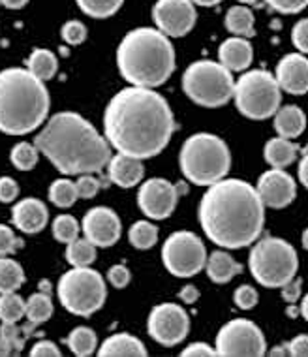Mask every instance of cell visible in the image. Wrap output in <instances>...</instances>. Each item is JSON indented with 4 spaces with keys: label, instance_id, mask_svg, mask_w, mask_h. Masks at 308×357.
Segmentation results:
<instances>
[{
    "label": "cell",
    "instance_id": "6da1fadb",
    "mask_svg": "<svg viewBox=\"0 0 308 357\" xmlns=\"http://www.w3.org/2000/svg\"><path fill=\"white\" fill-rule=\"evenodd\" d=\"M175 132L171 105L160 93L130 85L104 111V136L117 153L153 158L169 145Z\"/></svg>",
    "mask_w": 308,
    "mask_h": 357
},
{
    "label": "cell",
    "instance_id": "7a4b0ae2",
    "mask_svg": "<svg viewBox=\"0 0 308 357\" xmlns=\"http://www.w3.org/2000/svg\"><path fill=\"white\" fill-rule=\"evenodd\" d=\"M197 218L215 245L237 250L259 239L265 222V205L256 186L226 177L207 188L199 202Z\"/></svg>",
    "mask_w": 308,
    "mask_h": 357
},
{
    "label": "cell",
    "instance_id": "3957f363",
    "mask_svg": "<svg viewBox=\"0 0 308 357\" xmlns=\"http://www.w3.org/2000/svg\"><path fill=\"white\" fill-rule=\"evenodd\" d=\"M34 145L62 175L100 173L111 160V145L105 136L74 111L53 115Z\"/></svg>",
    "mask_w": 308,
    "mask_h": 357
},
{
    "label": "cell",
    "instance_id": "277c9868",
    "mask_svg": "<svg viewBox=\"0 0 308 357\" xmlns=\"http://www.w3.org/2000/svg\"><path fill=\"white\" fill-rule=\"evenodd\" d=\"M118 72L130 85L156 89L175 72V50L169 36L156 26L130 31L117 47Z\"/></svg>",
    "mask_w": 308,
    "mask_h": 357
},
{
    "label": "cell",
    "instance_id": "5b68a950",
    "mask_svg": "<svg viewBox=\"0 0 308 357\" xmlns=\"http://www.w3.org/2000/svg\"><path fill=\"white\" fill-rule=\"evenodd\" d=\"M51 98L45 81L25 68L0 72V132L8 136H26L40 128Z\"/></svg>",
    "mask_w": 308,
    "mask_h": 357
},
{
    "label": "cell",
    "instance_id": "8992f818",
    "mask_svg": "<svg viewBox=\"0 0 308 357\" xmlns=\"http://www.w3.org/2000/svg\"><path fill=\"white\" fill-rule=\"evenodd\" d=\"M179 166L185 178L192 185L210 186L228 177L231 153L222 137L199 132L183 143Z\"/></svg>",
    "mask_w": 308,
    "mask_h": 357
},
{
    "label": "cell",
    "instance_id": "52a82bcc",
    "mask_svg": "<svg viewBox=\"0 0 308 357\" xmlns=\"http://www.w3.org/2000/svg\"><path fill=\"white\" fill-rule=\"evenodd\" d=\"M248 267L254 280L263 288H282L295 278L299 258L295 248L280 237H263L254 243Z\"/></svg>",
    "mask_w": 308,
    "mask_h": 357
},
{
    "label": "cell",
    "instance_id": "ba28073f",
    "mask_svg": "<svg viewBox=\"0 0 308 357\" xmlns=\"http://www.w3.org/2000/svg\"><path fill=\"white\" fill-rule=\"evenodd\" d=\"M235 79L222 62L196 61L185 70L183 91L194 104L201 107H222L233 98Z\"/></svg>",
    "mask_w": 308,
    "mask_h": 357
},
{
    "label": "cell",
    "instance_id": "9c48e42d",
    "mask_svg": "<svg viewBox=\"0 0 308 357\" xmlns=\"http://www.w3.org/2000/svg\"><path fill=\"white\" fill-rule=\"evenodd\" d=\"M235 105L240 115L252 121L275 117L282 102V89L267 70H250L235 81Z\"/></svg>",
    "mask_w": 308,
    "mask_h": 357
},
{
    "label": "cell",
    "instance_id": "30bf717a",
    "mask_svg": "<svg viewBox=\"0 0 308 357\" xmlns=\"http://www.w3.org/2000/svg\"><path fill=\"white\" fill-rule=\"evenodd\" d=\"M56 296L68 312L88 318L104 307L107 288L98 271L91 267H72L59 280Z\"/></svg>",
    "mask_w": 308,
    "mask_h": 357
},
{
    "label": "cell",
    "instance_id": "8fae6325",
    "mask_svg": "<svg viewBox=\"0 0 308 357\" xmlns=\"http://www.w3.org/2000/svg\"><path fill=\"white\" fill-rule=\"evenodd\" d=\"M162 264L173 277L190 278L205 269L207 250L203 241L192 231H175L162 247Z\"/></svg>",
    "mask_w": 308,
    "mask_h": 357
},
{
    "label": "cell",
    "instance_id": "7c38bea8",
    "mask_svg": "<svg viewBox=\"0 0 308 357\" xmlns=\"http://www.w3.org/2000/svg\"><path fill=\"white\" fill-rule=\"evenodd\" d=\"M215 348L222 357H261L265 356L267 340L254 321L237 318L220 327Z\"/></svg>",
    "mask_w": 308,
    "mask_h": 357
},
{
    "label": "cell",
    "instance_id": "4fadbf2b",
    "mask_svg": "<svg viewBox=\"0 0 308 357\" xmlns=\"http://www.w3.org/2000/svg\"><path fill=\"white\" fill-rule=\"evenodd\" d=\"M186 192H188V186L185 181L173 185L162 177L148 178L139 186L137 205L143 215L151 220H166L179 204V197Z\"/></svg>",
    "mask_w": 308,
    "mask_h": 357
},
{
    "label": "cell",
    "instance_id": "5bb4252c",
    "mask_svg": "<svg viewBox=\"0 0 308 357\" xmlns=\"http://www.w3.org/2000/svg\"><path fill=\"white\" fill-rule=\"evenodd\" d=\"M147 331L151 339L162 346L171 348L180 344L190 331L188 312L177 303H160L148 314Z\"/></svg>",
    "mask_w": 308,
    "mask_h": 357
},
{
    "label": "cell",
    "instance_id": "9a60e30c",
    "mask_svg": "<svg viewBox=\"0 0 308 357\" xmlns=\"http://www.w3.org/2000/svg\"><path fill=\"white\" fill-rule=\"evenodd\" d=\"M196 17L192 0H158L153 8L154 25L169 38L186 36L196 26Z\"/></svg>",
    "mask_w": 308,
    "mask_h": 357
},
{
    "label": "cell",
    "instance_id": "2e32d148",
    "mask_svg": "<svg viewBox=\"0 0 308 357\" xmlns=\"http://www.w3.org/2000/svg\"><path fill=\"white\" fill-rule=\"evenodd\" d=\"M81 229L83 234L94 247H113L118 239H121V218L117 213L109 207H94L85 215L81 222Z\"/></svg>",
    "mask_w": 308,
    "mask_h": 357
},
{
    "label": "cell",
    "instance_id": "e0dca14e",
    "mask_svg": "<svg viewBox=\"0 0 308 357\" xmlns=\"http://www.w3.org/2000/svg\"><path fill=\"white\" fill-rule=\"evenodd\" d=\"M256 190H258L263 205L271 207V209H284V207H288L297 196L295 181H293L290 173H286L280 167L267 169L258 178Z\"/></svg>",
    "mask_w": 308,
    "mask_h": 357
},
{
    "label": "cell",
    "instance_id": "ac0fdd59",
    "mask_svg": "<svg viewBox=\"0 0 308 357\" xmlns=\"http://www.w3.org/2000/svg\"><path fill=\"white\" fill-rule=\"evenodd\" d=\"M278 85L282 93L301 96L308 93V59L302 53H290L277 64Z\"/></svg>",
    "mask_w": 308,
    "mask_h": 357
},
{
    "label": "cell",
    "instance_id": "d6986e66",
    "mask_svg": "<svg viewBox=\"0 0 308 357\" xmlns=\"http://www.w3.org/2000/svg\"><path fill=\"white\" fill-rule=\"evenodd\" d=\"M12 222L19 231L34 235L40 234L47 226L49 213H47V207L43 202L36 199V197H25V199H21L13 205Z\"/></svg>",
    "mask_w": 308,
    "mask_h": 357
},
{
    "label": "cell",
    "instance_id": "ffe728a7",
    "mask_svg": "<svg viewBox=\"0 0 308 357\" xmlns=\"http://www.w3.org/2000/svg\"><path fill=\"white\" fill-rule=\"evenodd\" d=\"M143 175H145L143 160L130 154H115L107 164V177L113 185L121 188H134L141 183Z\"/></svg>",
    "mask_w": 308,
    "mask_h": 357
},
{
    "label": "cell",
    "instance_id": "44dd1931",
    "mask_svg": "<svg viewBox=\"0 0 308 357\" xmlns=\"http://www.w3.org/2000/svg\"><path fill=\"white\" fill-rule=\"evenodd\" d=\"M254 50L248 38L233 36L224 40L218 47V62H222L229 72H242L252 64Z\"/></svg>",
    "mask_w": 308,
    "mask_h": 357
},
{
    "label": "cell",
    "instance_id": "7402d4cb",
    "mask_svg": "<svg viewBox=\"0 0 308 357\" xmlns=\"http://www.w3.org/2000/svg\"><path fill=\"white\" fill-rule=\"evenodd\" d=\"M100 357H145L147 348L130 333H117L105 339L98 348Z\"/></svg>",
    "mask_w": 308,
    "mask_h": 357
},
{
    "label": "cell",
    "instance_id": "603a6c76",
    "mask_svg": "<svg viewBox=\"0 0 308 357\" xmlns=\"http://www.w3.org/2000/svg\"><path fill=\"white\" fill-rule=\"evenodd\" d=\"M275 130L280 137L295 139L307 128V115L297 105H284L275 113Z\"/></svg>",
    "mask_w": 308,
    "mask_h": 357
},
{
    "label": "cell",
    "instance_id": "cb8c5ba5",
    "mask_svg": "<svg viewBox=\"0 0 308 357\" xmlns=\"http://www.w3.org/2000/svg\"><path fill=\"white\" fill-rule=\"evenodd\" d=\"M205 271L215 284H228L229 280H233L237 275L242 273V265L235 261L226 250H216L207 256Z\"/></svg>",
    "mask_w": 308,
    "mask_h": 357
},
{
    "label": "cell",
    "instance_id": "d4e9b609",
    "mask_svg": "<svg viewBox=\"0 0 308 357\" xmlns=\"http://www.w3.org/2000/svg\"><path fill=\"white\" fill-rule=\"evenodd\" d=\"M301 147L295 145L291 139H286V137H272L265 143V149H263V156H265V162L271 167H288L290 164H293L299 154Z\"/></svg>",
    "mask_w": 308,
    "mask_h": 357
},
{
    "label": "cell",
    "instance_id": "484cf974",
    "mask_svg": "<svg viewBox=\"0 0 308 357\" xmlns=\"http://www.w3.org/2000/svg\"><path fill=\"white\" fill-rule=\"evenodd\" d=\"M224 25L233 36L252 38L254 36V13L250 12V8L245 4H237L231 6L226 12L224 17Z\"/></svg>",
    "mask_w": 308,
    "mask_h": 357
},
{
    "label": "cell",
    "instance_id": "4316f807",
    "mask_svg": "<svg viewBox=\"0 0 308 357\" xmlns=\"http://www.w3.org/2000/svg\"><path fill=\"white\" fill-rule=\"evenodd\" d=\"M26 70L36 75L38 79L49 81L56 75L59 61L55 53H51L49 50H34L26 59Z\"/></svg>",
    "mask_w": 308,
    "mask_h": 357
},
{
    "label": "cell",
    "instance_id": "83f0119b",
    "mask_svg": "<svg viewBox=\"0 0 308 357\" xmlns=\"http://www.w3.org/2000/svg\"><path fill=\"white\" fill-rule=\"evenodd\" d=\"M23 284H25L23 267L13 258L0 256V294L17 291Z\"/></svg>",
    "mask_w": 308,
    "mask_h": 357
},
{
    "label": "cell",
    "instance_id": "f1b7e54d",
    "mask_svg": "<svg viewBox=\"0 0 308 357\" xmlns=\"http://www.w3.org/2000/svg\"><path fill=\"white\" fill-rule=\"evenodd\" d=\"M66 344H68L74 356L88 357L93 356L96 348H98V339H96V335H94L91 327L79 326L70 333L68 339H66Z\"/></svg>",
    "mask_w": 308,
    "mask_h": 357
},
{
    "label": "cell",
    "instance_id": "f546056e",
    "mask_svg": "<svg viewBox=\"0 0 308 357\" xmlns=\"http://www.w3.org/2000/svg\"><path fill=\"white\" fill-rule=\"evenodd\" d=\"M96 259V247L86 237H77L66 245V261L72 267H91Z\"/></svg>",
    "mask_w": 308,
    "mask_h": 357
},
{
    "label": "cell",
    "instance_id": "4dcf8cb0",
    "mask_svg": "<svg viewBox=\"0 0 308 357\" xmlns=\"http://www.w3.org/2000/svg\"><path fill=\"white\" fill-rule=\"evenodd\" d=\"M53 316V301L49 294H32L25 301V318L31 324L38 326L47 321Z\"/></svg>",
    "mask_w": 308,
    "mask_h": 357
},
{
    "label": "cell",
    "instance_id": "1f68e13d",
    "mask_svg": "<svg viewBox=\"0 0 308 357\" xmlns=\"http://www.w3.org/2000/svg\"><path fill=\"white\" fill-rule=\"evenodd\" d=\"M128 241L137 250H148L158 243V228L148 220L134 222L128 229Z\"/></svg>",
    "mask_w": 308,
    "mask_h": 357
},
{
    "label": "cell",
    "instance_id": "d6a6232c",
    "mask_svg": "<svg viewBox=\"0 0 308 357\" xmlns=\"http://www.w3.org/2000/svg\"><path fill=\"white\" fill-rule=\"evenodd\" d=\"M77 199H79L77 188H75L74 181H70V178H56L49 186V202L59 209H68Z\"/></svg>",
    "mask_w": 308,
    "mask_h": 357
},
{
    "label": "cell",
    "instance_id": "836d02e7",
    "mask_svg": "<svg viewBox=\"0 0 308 357\" xmlns=\"http://www.w3.org/2000/svg\"><path fill=\"white\" fill-rule=\"evenodd\" d=\"M85 15L94 19H107L123 8L124 0H75Z\"/></svg>",
    "mask_w": 308,
    "mask_h": 357
},
{
    "label": "cell",
    "instance_id": "e575fe53",
    "mask_svg": "<svg viewBox=\"0 0 308 357\" xmlns=\"http://www.w3.org/2000/svg\"><path fill=\"white\" fill-rule=\"evenodd\" d=\"M21 318H25V301L17 296V291L0 294V321L19 324Z\"/></svg>",
    "mask_w": 308,
    "mask_h": 357
},
{
    "label": "cell",
    "instance_id": "d590c367",
    "mask_svg": "<svg viewBox=\"0 0 308 357\" xmlns=\"http://www.w3.org/2000/svg\"><path fill=\"white\" fill-rule=\"evenodd\" d=\"M38 147L29 142H19L13 145L12 153H10V160L19 172H31L38 164Z\"/></svg>",
    "mask_w": 308,
    "mask_h": 357
},
{
    "label": "cell",
    "instance_id": "8d00e7d4",
    "mask_svg": "<svg viewBox=\"0 0 308 357\" xmlns=\"http://www.w3.org/2000/svg\"><path fill=\"white\" fill-rule=\"evenodd\" d=\"M51 229H53V237L59 243H64V245H68V243L79 237V222L75 220L72 215L56 216Z\"/></svg>",
    "mask_w": 308,
    "mask_h": 357
},
{
    "label": "cell",
    "instance_id": "74e56055",
    "mask_svg": "<svg viewBox=\"0 0 308 357\" xmlns=\"http://www.w3.org/2000/svg\"><path fill=\"white\" fill-rule=\"evenodd\" d=\"M77 181H75V188H77V196L83 197V199H91L98 194V190L104 186V183L96 177V173H83V175H77Z\"/></svg>",
    "mask_w": 308,
    "mask_h": 357
},
{
    "label": "cell",
    "instance_id": "f35d334b",
    "mask_svg": "<svg viewBox=\"0 0 308 357\" xmlns=\"http://www.w3.org/2000/svg\"><path fill=\"white\" fill-rule=\"evenodd\" d=\"M0 337L6 339L12 344L13 351L19 354L21 348L25 346V340L29 335L25 333V329H19L17 324H6V321H2V326H0Z\"/></svg>",
    "mask_w": 308,
    "mask_h": 357
},
{
    "label": "cell",
    "instance_id": "ab89813d",
    "mask_svg": "<svg viewBox=\"0 0 308 357\" xmlns=\"http://www.w3.org/2000/svg\"><path fill=\"white\" fill-rule=\"evenodd\" d=\"M61 36L68 45H81L86 40V26L81 21H68L61 29Z\"/></svg>",
    "mask_w": 308,
    "mask_h": 357
},
{
    "label": "cell",
    "instance_id": "60d3db41",
    "mask_svg": "<svg viewBox=\"0 0 308 357\" xmlns=\"http://www.w3.org/2000/svg\"><path fill=\"white\" fill-rule=\"evenodd\" d=\"M23 247V241L15 237L12 228L6 224H0V256H12Z\"/></svg>",
    "mask_w": 308,
    "mask_h": 357
},
{
    "label": "cell",
    "instance_id": "b9f144b4",
    "mask_svg": "<svg viewBox=\"0 0 308 357\" xmlns=\"http://www.w3.org/2000/svg\"><path fill=\"white\" fill-rule=\"evenodd\" d=\"M233 301L240 310H252V308L258 305L259 296L258 291H256V288L248 286V284H242V286H239V288L235 289Z\"/></svg>",
    "mask_w": 308,
    "mask_h": 357
},
{
    "label": "cell",
    "instance_id": "7bdbcfd3",
    "mask_svg": "<svg viewBox=\"0 0 308 357\" xmlns=\"http://www.w3.org/2000/svg\"><path fill=\"white\" fill-rule=\"evenodd\" d=\"M291 42L299 53L308 55V17L297 21L295 26L291 29Z\"/></svg>",
    "mask_w": 308,
    "mask_h": 357
},
{
    "label": "cell",
    "instance_id": "ee69618b",
    "mask_svg": "<svg viewBox=\"0 0 308 357\" xmlns=\"http://www.w3.org/2000/svg\"><path fill=\"white\" fill-rule=\"evenodd\" d=\"M130 278H132L130 269L123 264L113 265L111 269L107 271V280H109V284H111L113 288H117V289L126 288V286L130 284Z\"/></svg>",
    "mask_w": 308,
    "mask_h": 357
},
{
    "label": "cell",
    "instance_id": "f6af8a7d",
    "mask_svg": "<svg viewBox=\"0 0 308 357\" xmlns=\"http://www.w3.org/2000/svg\"><path fill=\"white\" fill-rule=\"evenodd\" d=\"M278 13H299L308 6V0H265Z\"/></svg>",
    "mask_w": 308,
    "mask_h": 357
},
{
    "label": "cell",
    "instance_id": "bcb514c9",
    "mask_svg": "<svg viewBox=\"0 0 308 357\" xmlns=\"http://www.w3.org/2000/svg\"><path fill=\"white\" fill-rule=\"evenodd\" d=\"M19 197V185L15 178L0 177V204H12Z\"/></svg>",
    "mask_w": 308,
    "mask_h": 357
},
{
    "label": "cell",
    "instance_id": "7dc6e473",
    "mask_svg": "<svg viewBox=\"0 0 308 357\" xmlns=\"http://www.w3.org/2000/svg\"><path fill=\"white\" fill-rule=\"evenodd\" d=\"M302 280L301 278H291L290 282H286L282 286V299L288 305H295L299 299H301V294H302Z\"/></svg>",
    "mask_w": 308,
    "mask_h": 357
},
{
    "label": "cell",
    "instance_id": "c3c4849f",
    "mask_svg": "<svg viewBox=\"0 0 308 357\" xmlns=\"http://www.w3.org/2000/svg\"><path fill=\"white\" fill-rule=\"evenodd\" d=\"M180 356L183 357H215L218 356L216 354V348H213L207 342H192L185 348V350L180 351Z\"/></svg>",
    "mask_w": 308,
    "mask_h": 357
},
{
    "label": "cell",
    "instance_id": "681fc988",
    "mask_svg": "<svg viewBox=\"0 0 308 357\" xmlns=\"http://www.w3.org/2000/svg\"><path fill=\"white\" fill-rule=\"evenodd\" d=\"M32 357H61V350L55 342L51 340H38L36 344L31 348Z\"/></svg>",
    "mask_w": 308,
    "mask_h": 357
},
{
    "label": "cell",
    "instance_id": "f907efd6",
    "mask_svg": "<svg viewBox=\"0 0 308 357\" xmlns=\"http://www.w3.org/2000/svg\"><path fill=\"white\" fill-rule=\"evenodd\" d=\"M290 356L293 357H308V335H299L288 344Z\"/></svg>",
    "mask_w": 308,
    "mask_h": 357
},
{
    "label": "cell",
    "instance_id": "816d5d0a",
    "mask_svg": "<svg viewBox=\"0 0 308 357\" xmlns=\"http://www.w3.org/2000/svg\"><path fill=\"white\" fill-rule=\"evenodd\" d=\"M179 299L185 303V305H194V303L199 299V289H197L196 286L188 284V286H185V288L179 291Z\"/></svg>",
    "mask_w": 308,
    "mask_h": 357
},
{
    "label": "cell",
    "instance_id": "f5cc1de1",
    "mask_svg": "<svg viewBox=\"0 0 308 357\" xmlns=\"http://www.w3.org/2000/svg\"><path fill=\"white\" fill-rule=\"evenodd\" d=\"M299 181H301V185L305 186L308 190V153L305 154L299 162Z\"/></svg>",
    "mask_w": 308,
    "mask_h": 357
},
{
    "label": "cell",
    "instance_id": "db71d44e",
    "mask_svg": "<svg viewBox=\"0 0 308 357\" xmlns=\"http://www.w3.org/2000/svg\"><path fill=\"white\" fill-rule=\"evenodd\" d=\"M0 4L8 10H21L29 4V0H0Z\"/></svg>",
    "mask_w": 308,
    "mask_h": 357
},
{
    "label": "cell",
    "instance_id": "11a10c76",
    "mask_svg": "<svg viewBox=\"0 0 308 357\" xmlns=\"http://www.w3.org/2000/svg\"><path fill=\"white\" fill-rule=\"evenodd\" d=\"M12 354H15L12 344H10L6 339H2V337H0V357H8V356H12Z\"/></svg>",
    "mask_w": 308,
    "mask_h": 357
},
{
    "label": "cell",
    "instance_id": "9f6ffc18",
    "mask_svg": "<svg viewBox=\"0 0 308 357\" xmlns=\"http://www.w3.org/2000/svg\"><path fill=\"white\" fill-rule=\"evenodd\" d=\"M299 312H301L302 318L308 321V294L301 299V305H299Z\"/></svg>",
    "mask_w": 308,
    "mask_h": 357
},
{
    "label": "cell",
    "instance_id": "6f0895ef",
    "mask_svg": "<svg viewBox=\"0 0 308 357\" xmlns=\"http://www.w3.org/2000/svg\"><path fill=\"white\" fill-rule=\"evenodd\" d=\"M196 6H203V8H210V6H216V4H220L222 0H192Z\"/></svg>",
    "mask_w": 308,
    "mask_h": 357
},
{
    "label": "cell",
    "instance_id": "680465c9",
    "mask_svg": "<svg viewBox=\"0 0 308 357\" xmlns=\"http://www.w3.org/2000/svg\"><path fill=\"white\" fill-rule=\"evenodd\" d=\"M271 356H290L288 344H286V346H277V348H275V350L271 351Z\"/></svg>",
    "mask_w": 308,
    "mask_h": 357
},
{
    "label": "cell",
    "instance_id": "91938a15",
    "mask_svg": "<svg viewBox=\"0 0 308 357\" xmlns=\"http://www.w3.org/2000/svg\"><path fill=\"white\" fill-rule=\"evenodd\" d=\"M40 291H43V294H51V284L47 282V280H42V282H40Z\"/></svg>",
    "mask_w": 308,
    "mask_h": 357
},
{
    "label": "cell",
    "instance_id": "94428289",
    "mask_svg": "<svg viewBox=\"0 0 308 357\" xmlns=\"http://www.w3.org/2000/svg\"><path fill=\"white\" fill-rule=\"evenodd\" d=\"M301 241H302V247H305V248H307V250H308V228L305 229V231H302Z\"/></svg>",
    "mask_w": 308,
    "mask_h": 357
},
{
    "label": "cell",
    "instance_id": "6125c7cd",
    "mask_svg": "<svg viewBox=\"0 0 308 357\" xmlns=\"http://www.w3.org/2000/svg\"><path fill=\"white\" fill-rule=\"evenodd\" d=\"M237 2H240V4L248 6V4H256V2H259V0H237Z\"/></svg>",
    "mask_w": 308,
    "mask_h": 357
}]
</instances>
